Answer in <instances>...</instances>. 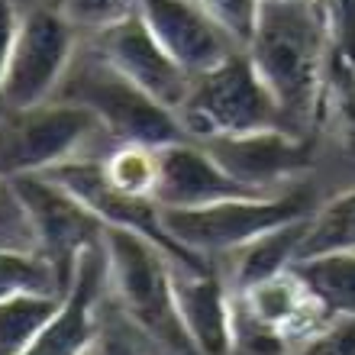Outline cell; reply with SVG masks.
I'll use <instances>...</instances> for the list:
<instances>
[{
    "label": "cell",
    "mask_w": 355,
    "mask_h": 355,
    "mask_svg": "<svg viewBox=\"0 0 355 355\" xmlns=\"http://www.w3.org/2000/svg\"><path fill=\"white\" fill-rule=\"evenodd\" d=\"M178 120L187 136L197 142L275 130V126L291 130L275 94L268 91L245 49H236L216 68L194 78L187 101L178 107Z\"/></svg>",
    "instance_id": "cell-4"
},
{
    "label": "cell",
    "mask_w": 355,
    "mask_h": 355,
    "mask_svg": "<svg viewBox=\"0 0 355 355\" xmlns=\"http://www.w3.org/2000/svg\"><path fill=\"white\" fill-rule=\"evenodd\" d=\"M197 7L223 29L236 49H249L265 17V0H197Z\"/></svg>",
    "instance_id": "cell-24"
},
{
    "label": "cell",
    "mask_w": 355,
    "mask_h": 355,
    "mask_svg": "<svg viewBox=\"0 0 355 355\" xmlns=\"http://www.w3.org/2000/svg\"><path fill=\"white\" fill-rule=\"evenodd\" d=\"M265 3H294V0H265Z\"/></svg>",
    "instance_id": "cell-29"
},
{
    "label": "cell",
    "mask_w": 355,
    "mask_h": 355,
    "mask_svg": "<svg viewBox=\"0 0 355 355\" xmlns=\"http://www.w3.org/2000/svg\"><path fill=\"white\" fill-rule=\"evenodd\" d=\"M139 17L187 75H204L236 52L197 0H139Z\"/></svg>",
    "instance_id": "cell-14"
},
{
    "label": "cell",
    "mask_w": 355,
    "mask_h": 355,
    "mask_svg": "<svg viewBox=\"0 0 355 355\" xmlns=\"http://www.w3.org/2000/svg\"><path fill=\"white\" fill-rule=\"evenodd\" d=\"M46 178H52L55 184L68 187L75 197H81L94 214L103 220V226L113 230H130L139 233L146 239L159 245L162 252L171 255V262L191 271H207L214 268L216 259H204V255L191 252L178 243L175 236L165 226V207L155 197H132V194H120L103 181L101 171V159H68L62 165H55L52 171H46Z\"/></svg>",
    "instance_id": "cell-10"
},
{
    "label": "cell",
    "mask_w": 355,
    "mask_h": 355,
    "mask_svg": "<svg viewBox=\"0 0 355 355\" xmlns=\"http://www.w3.org/2000/svg\"><path fill=\"white\" fill-rule=\"evenodd\" d=\"M259 191L243 187L236 178H230L220 162L207 152L204 142L184 139L175 146L159 149V204L165 210H191L207 207L230 197H249Z\"/></svg>",
    "instance_id": "cell-16"
},
{
    "label": "cell",
    "mask_w": 355,
    "mask_h": 355,
    "mask_svg": "<svg viewBox=\"0 0 355 355\" xmlns=\"http://www.w3.org/2000/svg\"><path fill=\"white\" fill-rule=\"evenodd\" d=\"M310 214H313L310 191L294 187L284 194H249L191 210H165V226L184 249L204 259H216L239 252L271 230L304 220Z\"/></svg>",
    "instance_id": "cell-5"
},
{
    "label": "cell",
    "mask_w": 355,
    "mask_h": 355,
    "mask_svg": "<svg viewBox=\"0 0 355 355\" xmlns=\"http://www.w3.org/2000/svg\"><path fill=\"white\" fill-rule=\"evenodd\" d=\"M107 288H110L107 255L103 245H97L94 252H87L68 294L58 300L55 313L49 317V323L39 329L23 355H91L101 336L97 307Z\"/></svg>",
    "instance_id": "cell-13"
},
{
    "label": "cell",
    "mask_w": 355,
    "mask_h": 355,
    "mask_svg": "<svg viewBox=\"0 0 355 355\" xmlns=\"http://www.w3.org/2000/svg\"><path fill=\"white\" fill-rule=\"evenodd\" d=\"M245 52L259 68L268 91L275 94L291 130H310L323 71L333 52L317 0L265 3L259 33Z\"/></svg>",
    "instance_id": "cell-1"
},
{
    "label": "cell",
    "mask_w": 355,
    "mask_h": 355,
    "mask_svg": "<svg viewBox=\"0 0 355 355\" xmlns=\"http://www.w3.org/2000/svg\"><path fill=\"white\" fill-rule=\"evenodd\" d=\"M294 271L333 320H355V252H327L297 259Z\"/></svg>",
    "instance_id": "cell-19"
},
{
    "label": "cell",
    "mask_w": 355,
    "mask_h": 355,
    "mask_svg": "<svg viewBox=\"0 0 355 355\" xmlns=\"http://www.w3.org/2000/svg\"><path fill=\"white\" fill-rule=\"evenodd\" d=\"M10 191L26 214L36 252L52 265L65 297L87 252L103 245L107 226L81 197H75L68 187L55 184L46 175L17 178L10 181Z\"/></svg>",
    "instance_id": "cell-6"
},
{
    "label": "cell",
    "mask_w": 355,
    "mask_h": 355,
    "mask_svg": "<svg viewBox=\"0 0 355 355\" xmlns=\"http://www.w3.org/2000/svg\"><path fill=\"white\" fill-rule=\"evenodd\" d=\"M101 130L94 113L68 101L39 107H3L0 103V184L26 175H46Z\"/></svg>",
    "instance_id": "cell-7"
},
{
    "label": "cell",
    "mask_w": 355,
    "mask_h": 355,
    "mask_svg": "<svg viewBox=\"0 0 355 355\" xmlns=\"http://www.w3.org/2000/svg\"><path fill=\"white\" fill-rule=\"evenodd\" d=\"M291 355H355V320H333Z\"/></svg>",
    "instance_id": "cell-27"
},
{
    "label": "cell",
    "mask_w": 355,
    "mask_h": 355,
    "mask_svg": "<svg viewBox=\"0 0 355 355\" xmlns=\"http://www.w3.org/2000/svg\"><path fill=\"white\" fill-rule=\"evenodd\" d=\"M204 146L226 175L259 194H271L278 184H288L291 178L307 171L313 162V142L304 132L284 130V126L243 132V136H216V139H204Z\"/></svg>",
    "instance_id": "cell-11"
},
{
    "label": "cell",
    "mask_w": 355,
    "mask_h": 355,
    "mask_svg": "<svg viewBox=\"0 0 355 355\" xmlns=\"http://www.w3.org/2000/svg\"><path fill=\"white\" fill-rule=\"evenodd\" d=\"M313 130L336 142L343 152L355 155V65L336 49L329 52L323 85L313 113Z\"/></svg>",
    "instance_id": "cell-17"
},
{
    "label": "cell",
    "mask_w": 355,
    "mask_h": 355,
    "mask_svg": "<svg viewBox=\"0 0 355 355\" xmlns=\"http://www.w3.org/2000/svg\"><path fill=\"white\" fill-rule=\"evenodd\" d=\"M178 313L197 355H230L236 349V297L220 268H175Z\"/></svg>",
    "instance_id": "cell-15"
},
{
    "label": "cell",
    "mask_w": 355,
    "mask_h": 355,
    "mask_svg": "<svg viewBox=\"0 0 355 355\" xmlns=\"http://www.w3.org/2000/svg\"><path fill=\"white\" fill-rule=\"evenodd\" d=\"M236 297V346L262 355L294 352L313 333L333 323L323 304L313 297L294 265L271 278L233 291Z\"/></svg>",
    "instance_id": "cell-8"
},
{
    "label": "cell",
    "mask_w": 355,
    "mask_h": 355,
    "mask_svg": "<svg viewBox=\"0 0 355 355\" xmlns=\"http://www.w3.org/2000/svg\"><path fill=\"white\" fill-rule=\"evenodd\" d=\"M75 33L58 7L29 10L19 19L10 68L0 87L3 107H39L55 101L58 87L75 65Z\"/></svg>",
    "instance_id": "cell-9"
},
{
    "label": "cell",
    "mask_w": 355,
    "mask_h": 355,
    "mask_svg": "<svg viewBox=\"0 0 355 355\" xmlns=\"http://www.w3.org/2000/svg\"><path fill=\"white\" fill-rule=\"evenodd\" d=\"M327 252H355V187L329 197L307 220V233H304L297 259Z\"/></svg>",
    "instance_id": "cell-20"
},
{
    "label": "cell",
    "mask_w": 355,
    "mask_h": 355,
    "mask_svg": "<svg viewBox=\"0 0 355 355\" xmlns=\"http://www.w3.org/2000/svg\"><path fill=\"white\" fill-rule=\"evenodd\" d=\"M58 10L75 29H87L94 36L107 33L139 10V0H58Z\"/></svg>",
    "instance_id": "cell-25"
},
{
    "label": "cell",
    "mask_w": 355,
    "mask_h": 355,
    "mask_svg": "<svg viewBox=\"0 0 355 355\" xmlns=\"http://www.w3.org/2000/svg\"><path fill=\"white\" fill-rule=\"evenodd\" d=\"M307 220H294V223H284L278 230L265 233L262 239L249 243L245 249H239L236 255V275H233V291H243L249 284H259V281L278 275V271H288L291 265L297 262L300 243H304V233H307Z\"/></svg>",
    "instance_id": "cell-18"
},
{
    "label": "cell",
    "mask_w": 355,
    "mask_h": 355,
    "mask_svg": "<svg viewBox=\"0 0 355 355\" xmlns=\"http://www.w3.org/2000/svg\"><path fill=\"white\" fill-rule=\"evenodd\" d=\"M58 300L49 294H23L0 300V355H23L36 333L55 313Z\"/></svg>",
    "instance_id": "cell-23"
},
{
    "label": "cell",
    "mask_w": 355,
    "mask_h": 355,
    "mask_svg": "<svg viewBox=\"0 0 355 355\" xmlns=\"http://www.w3.org/2000/svg\"><path fill=\"white\" fill-rule=\"evenodd\" d=\"M107 278L126 317L171 355H197L175 297V268L168 252L130 230L107 226L103 236Z\"/></svg>",
    "instance_id": "cell-2"
},
{
    "label": "cell",
    "mask_w": 355,
    "mask_h": 355,
    "mask_svg": "<svg viewBox=\"0 0 355 355\" xmlns=\"http://www.w3.org/2000/svg\"><path fill=\"white\" fill-rule=\"evenodd\" d=\"M103 181L132 197H155L159 191V149L139 142H116L113 152L101 159ZM159 200V197H155Z\"/></svg>",
    "instance_id": "cell-21"
},
{
    "label": "cell",
    "mask_w": 355,
    "mask_h": 355,
    "mask_svg": "<svg viewBox=\"0 0 355 355\" xmlns=\"http://www.w3.org/2000/svg\"><path fill=\"white\" fill-rule=\"evenodd\" d=\"M97 52L120 75H126L132 85L152 94L168 110L178 113V107L191 94L194 75H187L184 68L175 62V55L155 39V33L139 17V10L132 17H126L123 23L110 26L107 33H101L97 36Z\"/></svg>",
    "instance_id": "cell-12"
},
{
    "label": "cell",
    "mask_w": 355,
    "mask_h": 355,
    "mask_svg": "<svg viewBox=\"0 0 355 355\" xmlns=\"http://www.w3.org/2000/svg\"><path fill=\"white\" fill-rule=\"evenodd\" d=\"M317 7L323 13L333 49L355 65V0H317Z\"/></svg>",
    "instance_id": "cell-26"
},
{
    "label": "cell",
    "mask_w": 355,
    "mask_h": 355,
    "mask_svg": "<svg viewBox=\"0 0 355 355\" xmlns=\"http://www.w3.org/2000/svg\"><path fill=\"white\" fill-rule=\"evenodd\" d=\"M23 294H49L62 297L52 265L29 245H0V300Z\"/></svg>",
    "instance_id": "cell-22"
},
{
    "label": "cell",
    "mask_w": 355,
    "mask_h": 355,
    "mask_svg": "<svg viewBox=\"0 0 355 355\" xmlns=\"http://www.w3.org/2000/svg\"><path fill=\"white\" fill-rule=\"evenodd\" d=\"M19 19L23 17L17 13L13 0H0V87H3V78H7L13 42H17V33H19Z\"/></svg>",
    "instance_id": "cell-28"
},
{
    "label": "cell",
    "mask_w": 355,
    "mask_h": 355,
    "mask_svg": "<svg viewBox=\"0 0 355 355\" xmlns=\"http://www.w3.org/2000/svg\"><path fill=\"white\" fill-rule=\"evenodd\" d=\"M55 101H68L91 110L101 130H107L116 142H139L152 149H165V146L191 139L175 110H168L152 94L132 85L126 75H120L97 49L85 62L71 65Z\"/></svg>",
    "instance_id": "cell-3"
}]
</instances>
